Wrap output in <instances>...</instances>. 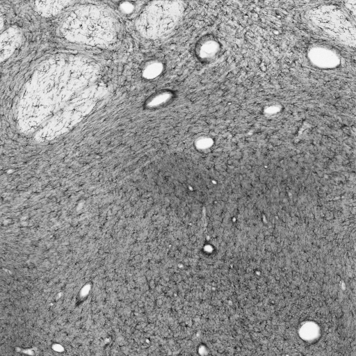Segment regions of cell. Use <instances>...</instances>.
<instances>
[{
  "instance_id": "7a4b0ae2",
  "label": "cell",
  "mask_w": 356,
  "mask_h": 356,
  "mask_svg": "<svg viewBox=\"0 0 356 356\" xmlns=\"http://www.w3.org/2000/svg\"><path fill=\"white\" fill-rule=\"evenodd\" d=\"M184 10L178 1H158L147 6L137 22L146 38H158L170 33L179 21Z\"/></svg>"
},
{
  "instance_id": "277c9868",
  "label": "cell",
  "mask_w": 356,
  "mask_h": 356,
  "mask_svg": "<svg viewBox=\"0 0 356 356\" xmlns=\"http://www.w3.org/2000/svg\"><path fill=\"white\" fill-rule=\"evenodd\" d=\"M67 2L65 1H43L38 2L37 10L44 15L56 14L60 9L65 6Z\"/></svg>"
},
{
  "instance_id": "3957f363",
  "label": "cell",
  "mask_w": 356,
  "mask_h": 356,
  "mask_svg": "<svg viewBox=\"0 0 356 356\" xmlns=\"http://www.w3.org/2000/svg\"><path fill=\"white\" fill-rule=\"evenodd\" d=\"M19 35L14 29H10L1 36V60L6 58L14 51L17 44Z\"/></svg>"
},
{
  "instance_id": "6da1fadb",
  "label": "cell",
  "mask_w": 356,
  "mask_h": 356,
  "mask_svg": "<svg viewBox=\"0 0 356 356\" xmlns=\"http://www.w3.org/2000/svg\"><path fill=\"white\" fill-rule=\"evenodd\" d=\"M63 34L74 42L104 44L115 34V21L106 10L90 7L75 10L64 22Z\"/></svg>"
}]
</instances>
